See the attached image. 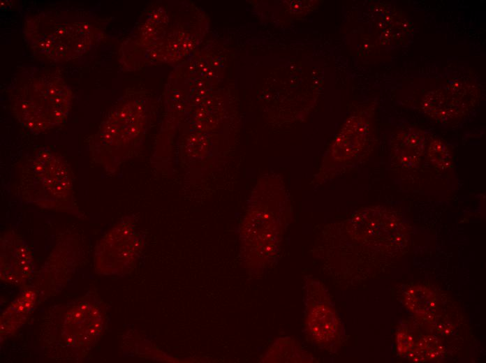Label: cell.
<instances>
[{"mask_svg":"<svg viewBox=\"0 0 486 363\" xmlns=\"http://www.w3.org/2000/svg\"><path fill=\"white\" fill-rule=\"evenodd\" d=\"M23 198L40 207L64 208L73 205V175L66 160L43 148L24 166L20 179Z\"/></svg>","mask_w":486,"mask_h":363,"instance_id":"obj_1","label":"cell"},{"mask_svg":"<svg viewBox=\"0 0 486 363\" xmlns=\"http://www.w3.org/2000/svg\"><path fill=\"white\" fill-rule=\"evenodd\" d=\"M71 92L59 78H38L24 84L15 98L13 110L31 131L42 132L62 124L68 113Z\"/></svg>","mask_w":486,"mask_h":363,"instance_id":"obj_2","label":"cell"},{"mask_svg":"<svg viewBox=\"0 0 486 363\" xmlns=\"http://www.w3.org/2000/svg\"><path fill=\"white\" fill-rule=\"evenodd\" d=\"M146 126L143 107L129 103L117 108L101 125L93 142L94 160L113 172L139 143Z\"/></svg>","mask_w":486,"mask_h":363,"instance_id":"obj_3","label":"cell"},{"mask_svg":"<svg viewBox=\"0 0 486 363\" xmlns=\"http://www.w3.org/2000/svg\"><path fill=\"white\" fill-rule=\"evenodd\" d=\"M53 32L29 36L33 48L54 59H69L84 52L91 41L92 33L86 22L59 21Z\"/></svg>","mask_w":486,"mask_h":363,"instance_id":"obj_4","label":"cell"},{"mask_svg":"<svg viewBox=\"0 0 486 363\" xmlns=\"http://www.w3.org/2000/svg\"><path fill=\"white\" fill-rule=\"evenodd\" d=\"M425 145L422 132L409 129L398 134L394 143V156L406 167L415 166L422 154Z\"/></svg>","mask_w":486,"mask_h":363,"instance_id":"obj_5","label":"cell"},{"mask_svg":"<svg viewBox=\"0 0 486 363\" xmlns=\"http://www.w3.org/2000/svg\"><path fill=\"white\" fill-rule=\"evenodd\" d=\"M309 327L313 336L319 341H329L336 336L338 321L335 314L328 307L320 305L309 314Z\"/></svg>","mask_w":486,"mask_h":363,"instance_id":"obj_6","label":"cell"},{"mask_svg":"<svg viewBox=\"0 0 486 363\" xmlns=\"http://www.w3.org/2000/svg\"><path fill=\"white\" fill-rule=\"evenodd\" d=\"M404 302L410 311L423 317L434 314L436 306L435 294L420 285L412 286L405 292Z\"/></svg>","mask_w":486,"mask_h":363,"instance_id":"obj_7","label":"cell"},{"mask_svg":"<svg viewBox=\"0 0 486 363\" xmlns=\"http://www.w3.org/2000/svg\"><path fill=\"white\" fill-rule=\"evenodd\" d=\"M444 351L439 339L432 335L423 336L409 353L410 360L415 362H427L438 358Z\"/></svg>","mask_w":486,"mask_h":363,"instance_id":"obj_8","label":"cell"},{"mask_svg":"<svg viewBox=\"0 0 486 363\" xmlns=\"http://www.w3.org/2000/svg\"><path fill=\"white\" fill-rule=\"evenodd\" d=\"M428 151L429 160L438 169L446 170L451 165V155L443 142L434 140L430 144Z\"/></svg>","mask_w":486,"mask_h":363,"instance_id":"obj_9","label":"cell"},{"mask_svg":"<svg viewBox=\"0 0 486 363\" xmlns=\"http://www.w3.org/2000/svg\"><path fill=\"white\" fill-rule=\"evenodd\" d=\"M397 350L401 355L409 353L413 348V340L406 332H399L397 336Z\"/></svg>","mask_w":486,"mask_h":363,"instance_id":"obj_10","label":"cell"}]
</instances>
